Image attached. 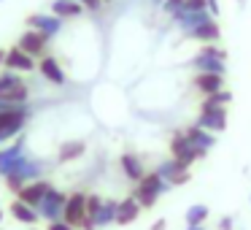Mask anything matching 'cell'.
<instances>
[{
	"mask_svg": "<svg viewBox=\"0 0 251 230\" xmlns=\"http://www.w3.org/2000/svg\"><path fill=\"white\" fill-rule=\"evenodd\" d=\"M100 206H103V198H100V195H87V219H92V222H95Z\"/></svg>",
	"mask_w": 251,
	"mask_h": 230,
	"instance_id": "83f0119b",
	"label": "cell"
},
{
	"mask_svg": "<svg viewBox=\"0 0 251 230\" xmlns=\"http://www.w3.org/2000/svg\"><path fill=\"white\" fill-rule=\"evenodd\" d=\"M84 149H87V144H84V141H68V144H62V146H60V160H62V163L76 160V157H81V154H84Z\"/></svg>",
	"mask_w": 251,
	"mask_h": 230,
	"instance_id": "d4e9b609",
	"label": "cell"
},
{
	"mask_svg": "<svg viewBox=\"0 0 251 230\" xmlns=\"http://www.w3.org/2000/svg\"><path fill=\"white\" fill-rule=\"evenodd\" d=\"M0 222H3V208H0Z\"/></svg>",
	"mask_w": 251,
	"mask_h": 230,
	"instance_id": "f35d334b",
	"label": "cell"
},
{
	"mask_svg": "<svg viewBox=\"0 0 251 230\" xmlns=\"http://www.w3.org/2000/svg\"><path fill=\"white\" fill-rule=\"evenodd\" d=\"M232 217H222V219H219V230H232Z\"/></svg>",
	"mask_w": 251,
	"mask_h": 230,
	"instance_id": "836d02e7",
	"label": "cell"
},
{
	"mask_svg": "<svg viewBox=\"0 0 251 230\" xmlns=\"http://www.w3.org/2000/svg\"><path fill=\"white\" fill-rule=\"evenodd\" d=\"M51 190V184L49 181H44V179H35V181H30V184H25L22 190L17 192V201H22V203H27V206H38L41 201H44V195Z\"/></svg>",
	"mask_w": 251,
	"mask_h": 230,
	"instance_id": "30bf717a",
	"label": "cell"
},
{
	"mask_svg": "<svg viewBox=\"0 0 251 230\" xmlns=\"http://www.w3.org/2000/svg\"><path fill=\"white\" fill-rule=\"evenodd\" d=\"M208 214H211V208H208L205 203H195V206H189V208H186V214H184L186 228H195V225H205Z\"/></svg>",
	"mask_w": 251,
	"mask_h": 230,
	"instance_id": "cb8c5ba5",
	"label": "cell"
},
{
	"mask_svg": "<svg viewBox=\"0 0 251 230\" xmlns=\"http://www.w3.org/2000/svg\"><path fill=\"white\" fill-rule=\"evenodd\" d=\"M238 3H246V0H238Z\"/></svg>",
	"mask_w": 251,
	"mask_h": 230,
	"instance_id": "ab89813d",
	"label": "cell"
},
{
	"mask_svg": "<svg viewBox=\"0 0 251 230\" xmlns=\"http://www.w3.org/2000/svg\"><path fill=\"white\" fill-rule=\"evenodd\" d=\"M116 211H119V203L116 201H103L98 217H95V228H105V225L116 222Z\"/></svg>",
	"mask_w": 251,
	"mask_h": 230,
	"instance_id": "603a6c76",
	"label": "cell"
},
{
	"mask_svg": "<svg viewBox=\"0 0 251 230\" xmlns=\"http://www.w3.org/2000/svg\"><path fill=\"white\" fill-rule=\"evenodd\" d=\"M229 103H232V92H229V89H219V92L202 98L200 109H205V106H229Z\"/></svg>",
	"mask_w": 251,
	"mask_h": 230,
	"instance_id": "4316f807",
	"label": "cell"
},
{
	"mask_svg": "<svg viewBox=\"0 0 251 230\" xmlns=\"http://www.w3.org/2000/svg\"><path fill=\"white\" fill-rule=\"evenodd\" d=\"M84 217H87V195L84 192H73L68 195V203H65V222L73 225V228H81Z\"/></svg>",
	"mask_w": 251,
	"mask_h": 230,
	"instance_id": "ba28073f",
	"label": "cell"
},
{
	"mask_svg": "<svg viewBox=\"0 0 251 230\" xmlns=\"http://www.w3.org/2000/svg\"><path fill=\"white\" fill-rule=\"evenodd\" d=\"M65 203H68L65 192H60V190L51 187V190L44 195V201L35 206V211H38V217H44L46 222H57V219L65 217Z\"/></svg>",
	"mask_w": 251,
	"mask_h": 230,
	"instance_id": "7a4b0ae2",
	"label": "cell"
},
{
	"mask_svg": "<svg viewBox=\"0 0 251 230\" xmlns=\"http://www.w3.org/2000/svg\"><path fill=\"white\" fill-rule=\"evenodd\" d=\"M192 84H195V89L202 95V98H208V95L224 89V76H219V73H195Z\"/></svg>",
	"mask_w": 251,
	"mask_h": 230,
	"instance_id": "4fadbf2b",
	"label": "cell"
},
{
	"mask_svg": "<svg viewBox=\"0 0 251 230\" xmlns=\"http://www.w3.org/2000/svg\"><path fill=\"white\" fill-rule=\"evenodd\" d=\"M46 44H49V38H46L44 33H38V30H27V33L19 38V49L27 52L30 57H41L46 49Z\"/></svg>",
	"mask_w": 251,
	"mask_h": 230,
	"instance_id": "5bb4252c",
	"label": "cell"
},
{
	"mask_svg": "<svg viewBox=\"0 0 251 230\" xmlns=\"http://www.w3.org/2000/svg\"><path fill=\"white\" fill-rule=\"evenodd\" d=\"M38 176H41V163H35V160H27V157H25L22 163L17 165V171L6 176V181H8V190L19 192L25 184H30V181H35Z\"/></svg>",
	"mask_w": 251,
	"mask_h": 230,
	"instance_id": "277c9868",
	"label": "cell"
},
{
	"mask_svg": "<svg viewBox=\"0 0 251 230\" xmlns=\"http://www.w3.org/2000/svg\"><path fill=\"white\" fill-rule=\"evenodd\" d=\"M168 228V222H165V219H157V222L151 225V230H165Z\"/></svg>",
	"mask_w": 251,
	"mask_h": 230,
	"instance_id": "e575fe53",
	"label": "cell"
},
{
	"mask_svg": "<svg viewBox=\"0 0 251 230\" xmlns=\"http://www.w3.org/2000/svg\"><path fill=\"white\" fill-rule=\"evenodd\" d=\"M22 76H19L17 71H3L0 73V95L3 92H8V89H17V87H22Z\"/></svg>",
	"mask_w": 251,
	"mask_h": 230,
	"instance_id": "484cf974",
	"label": "cell"
},
{
	"mask_svg": "<svg viewBox=\"0 0 251 230\" xmlns=\"http://www.w3.org/2000/svg\"><path fill=\"white\" fill-rule=\"evenodd\" d=\"M184 38H189V41H200V44H216V41L222 38V28H219L216 19H211V22L197 25L195 30L184 33Z\"/></svg>",
	"mask_w": 251,
	"mask_h": 230,
	"instance_id": "7c38bea8",
	"label": "cell"
},
{
	"mask_svg": "<svg viewBox=\"0 0 251 230\" xmlns=\"http://www.w3.org/2000/svg\"><path fill=\"white\" fill-rule=\"evenodd\" d=\"M11 217L17 219V222H25V225H35L38 222V211H35L33 206H27V203H22V201H14V206H11Z\"/></svg>",
	"mask_w": 251,
	"mask_h": 230,
	"instance_id": "7402d4cb",
	"label": "cell"
},
{
	"mask_svg": "<svg viewBox=\"0 0 251 230\" xmlns=\"http://www.w3.org/2000/svg\"><path fill=\"white\" fill-rule=\"evenodd\" d=\"M122 171H125V176L130 181H141L143 176H146V168H143V163H141V157H138V154H132V152H127V154H122Z\"/></svg>",
	"mask_w": 251,
	"mask_h": 230,
	"instance_id": "e0dca14e",
	"label": "cell"
},
{
	"mask_svg": "<svg viewBox=\"0 0 251 230\" xmlns=\"http://www.w3.org/2000/svg\"><path fill=\"white\" fill-rule=\"evenodd\" d=\"M84 8H89V11H100V6H103V0H78Z\"/></svg>",
	"mask_w": 251,
	"mask_h": 230,
	"instance_id": "1f68e13d",
	"label": "cell"
},
{
	"mask_svg": "<svg viewBox=\"0 0 251 230\" xmlns=\"http://www.w3.org/2000/svg\"><path fill=\"white\" fill-rule=\"evenodd\" d=\"M162 3L165 0H151V6H157V8H162Z\"/></svg>",
	"mask_w": 251,
	"mask_h": 230,
	"instance_id": "74e56055",
	"label": "cell"
},
{
	"mask_svg": "<svg viewBox=\"0 0 251 230\" xmlns=\"http://www.w3.org/2000/svg\"><path fill=\"white\" fill-rule=\"evenodd\" d=\"M168 190H170L168 181H165L157 171H151V173H146L141 181H138V187L132 190V198L141 203V208H151L154 203H157V198L162 195V192H168Z\"/></svg>",
	"mask_w": 251,
	"mask_h": 230,
	"instance_id": "6da1fadb",
	"label": "cell"
},
{
	"mask_svg": "<svg viewBox=\"0 0 251 230\" xmlns=\"http://www.w3.org/2000/svg\"><path fill=\"white\" fill-rule=\"evenodd\" d=\"M157 173L162 176L165 181H168L170 187H181V184H186V181L192 179L189 176V168H184V165L178 163V160H165V163H159L157 165Z\"/></svg>",
	"mask_w": 251,
	"mask_h": 230,
	"instance_id": "52a82bcc",
	"label": "cell"
},
{
	"mask_svg": "<svg viewBox=\"0 0 251 230\" xmlns=\"http://www.w3.org/2000/svg\"><path fill=\"white\" fill-rule=\"evenodd\" d=\"M38 71L44 79H49L51 84H65V73H62L60 62L54 60V57H44V60L38 62Z\"/></svg>",
	"mask_w": 251,
	"mask_h": 230,
	"instance_id": "d6986e66",
	"label": "cell"
},
{
	"mask_svg": "<svg viewBox=\"0 0 251 230\" xmlns=\"http://www.w3.org/2000/svg\"><path fill=\"white\" fill-rule=\"evenodd\" d=\"M184 136L195 144V149L200 152V157H205V154L216 146V136H213V133H208V130H202V127H197V125L184 127Z\"/></svg>",
	"mask_w": 251,
	"mask_h": 230,
	"instance_id": "8fae6325",
	"label": "cell"
},
{
	"mask_svg": "<svg viewBox=\"0 0 251 230\" xmlns=\"http://www.w3.org/2000/svg\"><path fill=\"white\" fill-rule=\"evenodd\" d=\"M27 116H30L27 106H22V109H17V111H0V130H6V127H19V130H22Z\"/></svg>",
	"mask_w": 251,
	"mask_h": 230,
	"instance_id": "ffe728a7",
	"label": "cell"
},
{
	"mask_svg": "<svg viewBox=\"0 0 251 230\" xmlns=\"http://www.w3.org/2000/svg\"><path fill=\"white\" fill-rule=\"evenodd\" d=\"M25 160V136L17 138L11 146L0 149V176H8L17 171V165Z\"/></svg>",
	"mask_w": 251,
	"mask_h": 230,
	"instance_id": "8992f818",
	"label": "cell"
},
{
	"mask_svg": "<svg viewBox=\"0 0 251 230\" xmlns=\"http://www.w3.org/2000/svg\"><path fill=\"white\" fill-rule=\"evenodd\" d=\"M141 203L135 201V198H125V201L119 203V211H116V225H130V222H135L138 217H141Z\"/></svg>",
	"mask_w": 251,
	"mask_h": 230,
	"instance_id": "ac0fdd59",
	"label": "cell"
},
{
	"mask_svg": "<svg viewBox=\"0 0 251 230\" xmlns=\"http://www.w3.org/2000/svg\"><path fill=\"white\" fill-rule=\"evenodd\" d=\"M170 154H173V160H178L184 168H189L195 160H200V152H197L195 144L184 136V130H178L173 138H170Z\"/></svg>",
	"mask_w": 251,
	"mask_h": 230,
	"instance_id": "5b68a950",
	"label": "cell"
},
{
	"mask_svg": "<svg viewBox=\"0 0 251 230\" xmlns=\"http://www.w3.org/2000/svg\"><path fill=\"white\" fill-rule=\"evenodd\" d=\"M27 25H30V30L44 33L46 38H54V35L62 30V19L54 17V14H33V17L27 19Z\"/></svg>",
	"mask_w": 251,
	"mask_h": 230,
	"instance_id": "9c48e42d",
	"label": "cell"
},
{
	"mask_svg": "<svg viewBox=\"0 0 251 230\" xmlns=\"http://www.w3.org/2000/svg\"><path fill=\"white\" fill-rule=\"evenodd\" d=\"M184 3H186V0H165V3H162V11L168 14V17H173V14L178 11Z\"/></svg>",
	"mask_w": 251,
	"mask_h": 230,
	"instance_id": "f546056e",
	"label": "cell"
},
{
	"mask_svg": "<svg viewBox=\"0 0 251 230\" xmlns=\"http://www.w3.org/2000/svg\"><path fill=\"white\" fill-rule=\"evenodd\" d=\"M200 55H208V57H216V60H224L227 62V52L222 49V46H216V44H205L200 49Z\"/></svg>",
	"mask_w": 251,
	"mask_h": 230,
	"instance_id": "f1b7e54d",
	"label": "cell"
},
{
	"mask_svg": "<svg viewBox=\"0 0 251 230\" xmlns=\"http://www.w3.org/2000/svg\"><path fill=\"white\" fill-rule=\"evenodd\" d=\"M103 3H111V0H103Z\"/></svg>",
	"mask_w": 251,
	"mask_h": 230,
	"instance_id": "60d3db41",
	"label": "cell"
},
{
	"mask_svg": "<svg viewBox=\"0 0 251 230\" xmlns=\"http://www.w3.org/2000/svg\"><path fill=\"white\" fill-rule=\"evenodd\" d=\"M186 230H208L205 225H195V228H186Z\"/></svg>",
	"mask_w": 251,
	"mask_h": 230,
	"instance_id": "8d00e7d4",
	"label": "cell"
},
{
	"mask_svg": "<svg viewBox=\"0 0 251 230\" xmlns=\"http://www.w3.org/2000/svg\"><path fill=\"white\" fill-rule=\"evenodd\" d=\"M189 65L195 68L197 73H219V76H227V65H224V60H216V57L200 55V52L195 55V60H192Z\"/></svg>",
	"mask_w": 251,
	"mask_h": 230,
	"instance_id": "9a60e30c",
	"label": "cell"
},
{
	"mask_svg": "<svg viewBox=\"0 0 251 230\" xmlns=\"http://www.w3.org/2000/svg\"><path fill=\"white\" fill-rule=\"evenodd\" d=\"M6 68H8V71L27 73V71H33V68H35V62H33V57H30L27 52H22L19 46H14L11 52H6Z\"/></svg>",
	"mask_w": 251,
	"mask_h": 230,
	"instance_id": "2e32d148",
	"label": "cell"
},
{
	"mask_svg": "<svg viewBox=\"0 0 251 230\" xmlns=\"http://www.w3.org/2000/svg\"><path fill=\"white\" fill-rule=\"evenodd\" d=\"M49 230H76V228L68 225L65 219H57V222H49Z\"/></svg>",
	"mask_w": 251,
	"mask_h": 230,
	"instance_id": "4dcf8cb0",
	"label": "cell"
},
{
	"mask_svg": "<svg viewBox=\"0 0 251 230\" xmlns=\"http://www.w3.org/2000/svg\"><path fill=\"white\" fill-rule=\"evenodd\" d=\"M249 203H251V195H249Z\"/></svg>",
	"mask_w": 251,
	"mask_h": 230,
	"instance_id": "b9f144b4",
	"label": "cell"
},
{
	"mask_svg": "<svg viewBox=\"0 0 251 230\" xmlns=\"http://www.w3.org/2000/svg\"><path fill=\"white\" fill-rule=\"evenodd\" d=\"M0 65H6V52L0 49Z\"/></svg>",
	"mask_w": 251,
	"mask_h": 230,
	"instance_id": "d590c367",
	"label": "cell"
},
{
	"mask_svg": "<svg viewBox=\"0 0 251 230\" xmlns=\"http://www.w3.org/2000/svg\"><path fill=\"white\" fill-rule=\"evenodd\" d=\"M195 125L208 130V133H213V136L222 133L227 127V106H205V109H200Z\"/></svg>",
	"mask_w": 251,
	"mask_h": 230,
	"instance_id": "3957f363",
	"label": "cell"
},
{
	"mask_svg": "<svg viewBox=\"0 0 251 230\" xmlns=\"http://www.w3.org/2000/svg\"><path fill=\"white\" fill-rule=\"evenodd\" d=\"M51 11H54V17L68 19V17H81L84 6L78 0H54V3H51Z\"/></svg>",
	"mask_w": 251,
	"mask_h": 230,
	"instance_id": "44dd1931",
	"label": "cell"
},
{
	"mask_svg": "<svg viewBox=\"0 0 251 230\" xmlns=\"http://www.w3.org/2000/svg\"><path fill=\"white\" fill-rule=\"evenodd\" d=\"M205 11L211 14L213 19L219 17V0H205Z\"/></svg>",
	"mask_w": 251,
	"mask_h": 230,
	"instance_id": "d6a6232c",
	"label": "cell"
}]
</instances>
